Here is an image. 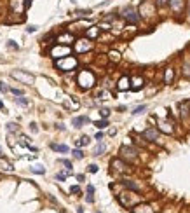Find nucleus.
Returning a JSON list of instances; mask_svg holds the SVG:
<instances>
[{
    "instance_id": "8",
    "label": "nucleus",
    "mask_w": 190,
    "mask_h": 213,
    "mask_svg": "<svg viewBox=\"0 0 190 213\" xmlns=\"http://www.w3.org/2000/svg\"><path fill=\"white\" fill-rule=\"evenodd\" d=\"M9 4H11V11L16 12V14H23L25 9L28 7L26 0H9Z\"/></svg>"
},
{
    "instance_id": "33",
    "label": "nucleus",
    "mask_w": 190,
    "mask_h": 213,
    "mask_svg": "<svg viewBox=\"0 0 190 213\" xmlns=\"http://www.w3.org/2000/svg\"><path fill=\"white\" fill-rule=\"evenodd\" d=\"M7 131H9V133L18 131V124H16V122H9V124H7Z\"/></svg>"
},
{
    "instance_id": "22",
    "label": "nucleus",
    "mask_w": 190,
    "mask_h": 213,
    "mask_svg": "<svg viewBox=\"0 0 190 213\" xmlns=\"http://www.w3.org/2000/svg\"><path fill=\"white\" fill-rule=\"evenodd\" d=\"M108 59H110L112 63H119L120 61V52L119 51H110V52H108Z\"/></svg>"
},
{
    "instance_id": "1",
    "label": "nucleus",
    "mask_w": 190,
    "mask_h": 213,
    "mask_svg": "<svg viewBox=\"0 0 190 213\" xmlns=\"http://www.w3.org/2000/svg\"><path fill=\"white\" fill-rule=\"evenodd\" d=\"M77 84L82 87V89H91L92 86L96 84V77L91 70H82L78 72L77 75Z\"/></svg>"
},
{
    "instance_id": "36",
    "label": "nucleus",
    "mask_w": 190,
    "mask_h": 213,
    "mask_svg": "<svg viewBox=\"0 0 190 213\" xmlns=\"http://www.w3.org/2000/svg\"><path fill=\"white\" fill-rule=\"evenodd\" d=\"M99 115H101L103 119H106V117L110 115V110H108V108H101V110H99Z\"/></svg>"
},
{
    "instance_id": "52",
    "label": "nucleus",
    "mask_w": 190,
    "mask_h": 213,
    "mask_svg": "<svg viewBox=\"0 0 190 213\" xmlns=\"http://www.w3.org/2000/svg\"><path fill=\"white\" fill-rule=\"evenodd\" d=\"M188 12H190V5H188Z\"/></svg>"
},
{
    "instance_id": "21",
    "label": "nucleus",
    "mask_w": 190,
    "mask_h": 213,
    "mask_svg": "<svg viewBox=\"0 0 190 213\" xmlns=\"http://www.w3.org/2000/svg\"><path fill=\"white\" fill-rule=\"evenodd\" d=\"M124 185H126L127 189H131V191H134V192H140L141 191V187L138 184H134L133 180H124Z\"/></svg>"
},
{
    "instance_id": "51",
    "label": "nucleus",
    "mask_w": 190,
    "mask_h": 213,
    "mask_svg": "<svg viewBox=\"0 0 190 213\" xmlns=\"http://www.w3.org/2000/svg\"><path fill=\"white\" fill-rule=\"evenodd\" d=\"M0 157H4V152H2V149H0Z\"/></svg>"
},
{
    "instance_id": "12",
    "label": "nucleus",
    "mask_w": 190,
    "mask_h": 213,
    "mask_svg": "<svg viewBox=\"0 0 190 213\" xmlns=\"http://www.w3.org/2000/svg\"><path fill=\"white\" fill-rule=\"evenodd\" d=\"M143 138L148 142H157L159 140V128H148L143 131Z\"/></svg>"
},
{
    "instance_id": "24",
    "label": "nucleus",
    "mask_w": 190,
    "mask_h": 213,
    "mask_svg": "<svg viewBox=\"0 0 190 213\" xmlns=\"http://www.w3.org/2000/svg\"><path fill=\"white\" fill-rule=\"evenodd\" d=\"M91 9H77L75 11V14L78 16V18H87V16H91Z\"/></svg>"
},
{
    "instance_id": "26",
    "label": "nucleus",
    "mask_w": 190,
    "mask_h": 213,
    "mask_svg": "<svg viewBox=\"0 0 190 213\" xmlns=\"http://www.w3.org/2000/svg\"><path fill=\"white\" fill-rule=\"evenodd\" d=\"M14 103H18V105H21V106H28L30 105V101L25 96H18V98H14Z\"/></svg>"
},
{
    "instance_id": "25",
    "label": "nucleus",
    "mask_w": 190,
    "mask_h": 213,
    "mask_svg": "<svg viewBox=\"0 0 190 213\" xmlns=\"http://www.w3.org/2000/svg\"><path fill=\"white\" fill-rule=\"evenodd\" d=\"M183 75L190 79V59H185V63H183Z\"/></svg>"
},
{
    "instance_id": "11",
    "label": "nucleus",
    "mask_w": 190,
    "mask_h": 213,
    "mask_svg": "<svg viewBox=\"0 0 190 213\" xmlns=\"http://www.w3.org/2000/svg\"><path fill=\"white\" fill-rule=\"evenodd\" d=\"M112 168L117 173H126V171H129V166H127V163H124V159H112Z\"/></svg>"
},
{
    "instance_id": "45",
    "label": "nucleus",
    "mask_w": 190,
    "mask_h": 213,
    "mask_svg": "<svg viewBox=\"0 0 190 213\" xmlns=\"http://www.w3.org/2000/svg\"><path fill=\"white\" fill-rule=\"evenodd\" d=\"M94 138H96L98 142H101V140H103V133H101V131H98V133H96V136H94Z\"/></svg>"
},
{
    "instance_id": "48",
    "label": "nucleus",
    "mask_w": 190,
    "mask_h": 213,
    "mask_svg": "<svg viewBox=\"0 0 190 213\" xmlns=\"http://www.w3.org/2000/svg\"><path fill=\"white\" fill-rule=\"evenodd\" d=\"M87 192H94V187L92 185H87Z\"/></svg>"
},
{
    "instance_id": "29",
    "label": "nucleus",
    "mask_w": 190,
    "mask_h": 213,
    "mask_svg": "<svg viewBox=\"0 0 190 213\" xmlns=\"http://www.w3.org/2000/svg\"><path fill=\"white\" fill-rule=\"evenodd\" d=\"M30 170L33 171L35 175H44V173H45V168H44V166H33V168H30Z\"/></svg>"
},
{
    "instance_id": "31",
    "label": "nucleus",
    "mask_w": 190,
    "mask_h": 213,
    "mask_svg": "<svg viewBox=\"0 0 190 213\" xmlns=\"http://www.w3.org/2000/svg\"><path fill=\"white\" fill-rule=\"evenodd\" d=\"M94 126H96L98 129H105L106 126H108V121H106V119H103V121H98V122H94Z\"/></svg>"
},
{
    "instance_id": "27",
    "label": "nucleus",
    "mask_w": 190,
    "mask_h": 213,
    "mask_svg": "<svg viewBox=\"0 0 190 213\" xmlns=\"http://www.w3.org/2000/svg\"><path fill=\"white\" fill-rule=\"evenodd\" d=\"M105 150H106V145H105V143H98V145H96V149H94V156H101Z\"/></svg>"
},
{
    "instance_id": "15",
    "label": "nucleus",
    "mask_w": 190,
    "mask_h": 213,
    "mask_svg": "<svg viewBox=\"0 0 190 213\" xmlns=\"http://www.w3.org/2000/svg\"><path fill=\"white\" fill-rule=\"evenodd\" d=\"M56 42L58 44H65V46H70L72 42H75V39L72 33H63V35H58L56 37Z\"/></svg>"
},
{
    "instance_id": "41",
    "label": "nucleus",
    "mask_w": 190,
    "mask_h": 213,
    "mask_svg": "<svg viewBox=\"0 0 190 213\" xmlns=\"http://www.w3.org/2000/svg\"><path fill=\"white\" fill-rule=\"evenodd\" d=\"M11 93H12L14 96H21V94H23L21 89H16V87H12V89H11Z\"/></svg>"
},
{
    "instance_id": "40",
    "label": "nucleus",
    "mask_w": 190,
    "mask_h": 213,
    "mask_svg": "<svg viewBox=\"0 0 190 213\" xmlns=\"http://www.w3.org/2000/svg\"><path fill=\"white\" fill-rule=\"evenodd\" d=\"M70 192L72 194H80V187H78V185H73V187L70 189Z\"/></svg>"
},
{
    "instance_id": "3",
    "label": "nucleus",
    "mask_w": 190,
    "mask_h": 213,
    "mask_svg": "<svg viewBox=\"0 0 190 213\" xmlns=\"http://www.w3.org/2000/svg\"><path fill=\"white\" fill-rule=\"evenodd\" d=\"M72 54V47L70 46H65V44H58L51 49V56L54 59H61V58H66Z\"/></svg>"
},
{
    "instance_id": "44",
    "label": "nucleus",
    "mask_w": 190,
    "mask_h": 213,
    "mask_svg": "<svg viewBox=\"0 0 190 213\" xmlns=\"http://www.w3.org/2000/svg\"><path fill=\"white\" fill-rule=\"evenodd\" d=\"M33 32H37V26H33V25L26 28V33H33Z\"/></svg>"
},
{
    "instance_id": "2",
    "label": "nucleus",
    "mask_w": 190,
    "mask_h": 213,
    "mask_svg": "<svg viewBox=\"0 0 190 213\" xmlns=\"http://www.w3.org/2000/svg\"><path fill=\"white\" fill-rule=\"evenodd\" d=\"M77 65H78L77 58H73V56H66V58H61V59H56V68L61 72L75 70Z\"/></svg>"
},
{
    "instance_id": "20",
    "label": "nucleus",
    "mask_w": 190,
    "mask_h": 213,
    "mask_svg": "<svg viewBox=\"0 0 190 213\" xmlns=\"http://www.w3.org/2000/svg\"><path fill=\"white\" fill-rule=\"evenodd\" d=\"M99 26H91V28L87 30V32H85V37H87V39H96V37L99 35Z\"/></svg>"
},
{
    "instance_id": "7",
    "label": "nucleus",
    "mask_w": 190,
    "mask_h": 213,
    "mask_svg": "<svg viewBox=\"0 0 190 213\" xmlns=\"http://www.w3.org/2000/svg\"><path fill=\"white\" fill-rule=\"evenodd\" d=\"M92 49V42L91 39H78V40H75V52H78V54H82V52H87V51Z\"/></svg>"
},
{
    "instance_id": "18",
    "label": "nucleus",
    "mask_w": 190,
    "mask_h": 213,
    "mask_svg": "<svg viewBox=\"0 0 190 213\" xmlns=\"http://www.w3.org/2000/svg\"><path fill=\"white\" fill-rule=\"evenodd\" d=\"M89 122V117H85V115H80V117H73L72 119V124L75 126V128H82L84 124Z\"/></svg>"
},
{
    "instance_id": "34",
    "label": "nucleus",
    "mask_w": 190,
    "mask_h": 213,
    "mask_svg": "<svg viewBox=\"0 0 190 213\" xmlns=\"http://www.w3.org/2000/svg\"><path fill=\"white\" fill-rule=\"evenodd\" d=\"M98 98L108 100V98H110V93H108V91H99V93H98Z\"/></svg>"
},
{
    "instance_id": "49",
    "label": "nucleus",
    "mask_w": 190,
    "mask_h": 213,
    "mask_svg": "<svg viewBox=\"0 0 190 213\" xmlns=\"http://www.w3.org/2000/svg\"><path fill=\"white\" fill-rule=\"evenodd\" d=\"M0 108H2L4 112H5V106H4V103H2V101H0Z\"/></svg>"
},
{
    "instance_id": "9",
    "label": "nucleus",
    "mask_w": 190,
    "mask_h": 213,
    "mask_svg": "<svg viewBox=\"0 0 190 213\" xmlns=\"http://www.w3.org/2000/svg\"><path fill=\"white\" fill-rule=\"evenodd\" d=\"M157 126H159V131L166 133V135H173V131H175V124H173L171 121L159 119V121H157Z\"/></svg>"
},
{
    "instance_id": "50",
    "label": "nucleus",
    "mask_w": 190,
    "mask_h": 213,
    "mask_svg": "<svg viewBox=\"0 0 190 213\" xmlns=\"http://www.w3.org/2000/svg\"><path fill=\"white\" fill-rule=\"evenodd\" d=\"M77 213H84V210L82 208H77Z\"/></svg>"
},
{
    "instance_id": "37",
    "label": "nucleus",
    "mask_w": 190,
    "mask_h": 213,
    "mask_svg": "<svg viewBox=\"0 0 190 213\" xmlns=\"http://www.w3.org/2000/svg\"><path fill=\"white\" fill-rule=\"evenodd\" d=\"M0 91H2V93H7V91H11V89H9V86L5 84V82H0Z\"/></svg>"
},
{
    "instance_id": "30",
    "label": "nucleus",
    "mask_w": 190,
    "mask_h": 213,
    "mask_svg": "<svg viewBox=\"0 0 190 213\" xmlns=\"http://www.w3.org/2000/svg\"><path fill=\"white\" fill-rule=\"evenodd\" d=\"M145 110H147V105H140V106H136V108L133 110V115H140V114H143Z\"/></svg>"
},
{
    "instance_id": "42",
    "label": "nucleus",
    "mask_w": 190,
    "mask_h": 213,
    "mask_svg": "<svg viewBox=\"0 0 190 213\" xmlns=\"http://www.w3.org/2000/svg\"><path fill=\"white\" fill-rule=\"evenodd\" d=\"M89 171H91V173H96V171H98V166H96V164H89Z\"/></svg>"
},
{
    "instance_id": "53",
    "label": "nucleus",
    "mask_w": 190,
    "mask_h": 213,
    "mask_svg": "<svg viewBox=\"0 0 190 213\" xmlns=\"http://www.w3.org/2000/svg\"><path fill=\"white\" fill-rule=\"evenodd\" d=\"M98 213H99V211H98Z\"/></svg>"
},
{
    "instance_id": "38",
    "label": "nucleus",
    "mask_w": 190,
    "mask_h": 213,
    "mask_svg": "<svg viewBox=\"0 0 190 213\" xmlns=\"http://www.w3.org/2000/svg\"><path fill=\"white\" fill-rule=\"evenodd\" d=\"M166 4H169V0H155V5H157V7H162V5H166Z\"/></svg>"
},
{
    "instance_id": "47",
    "label": "nucleus",
    "mask_w": 190,
    "mask_h": 213,
    "mask_svg": "<svg viewBox=\"0 0 190 213\" xmlns=\"http://www.w3.org/2000/svg\"><path fill=\"white\" fill-rule=\"evenodd\" d=\"M115 133H117V129H115V128H112V129H110V131H108V135H110V136H113V135H115Z\"/></svg>"
},
{
    "instance_id": "32",
    "label": "nucleus",
    "mask_w": 190,
    "mask_h": 213,
    "mask_svg": "<svg viewBox=\"0 0 190 213\" xmlns=\"http://www.w3.org/2000/svg\"><path fill=\"white\" fill-rule=\"evenodd\" d=\"M72 154H73V157H75V159H82V157H84V152H82L80 149H75Z\"/></svg>"
},
{
    "instance_id": "28",
    "label": "nucleus",
    "mask_w": 190,
    "mask_h": 213,
    "mask_svg": "<svg viewBox=\"0 0 190 213\" xmlns=\"http://www.w3.org/2000/svg\"><path fill=\"white\" fill-rule=\"evenodd\" d=\"M75 145H77V147H85V145H89V136H82V138H78Z\"/></svg>"
},
{
    "instance_id": "14",
    "label": "nucleus",
    "mask_w": 190,
    "mask_h": 213,
    "mask_svg": "<svg viewBox=\"0 0 190 213\" xmlns=\"http://www.w3.org/2000/svg\"><path fill=\"white\" fill-rule=\"evenodd\" d=\"M169 7H171V11L173 12H182L183 7H185V0H169Z\"/></svg>"
},
{
    "instance_id": "35",
    "label": "nucleus",
    "mask_w": 190,
    "mask_h": 213,
    "mask_svg": "<svg viewBox=\"0 0 190 213\" xmlns=\"http://www.w3.org/2000/svg\"><path fill=\"white\" fill-rule=\"evenodd\" d=\"M59 163L63 164V166H66V170H68V171L72 170V163L68 161V159H59Z\"/></svg>"
},
{
    "instance_id": "19",
    "label": "nucleus",
    "mask_w": 190,
    "mask_h": 213,
    "mask_svg": "<svg viewBox=\"0 0 190 213\" xmlns=\"http://www.w3.org/2000/svg\"><path fill=\"white\" fill-rule=\"evenodd\" d=\"M133 213H155L150 205H138L133 208Z\"/></svg>"
},
{
    "instance_id": "46",
    "label": "nucleus",
    "mask_w": 190,
    "mask_h": 213,
    "mask_svg": "<svg viewBox=\"0 0 190 213\" xmlns=\"http://www.w3.org/2000/svg\"><path fill=\"white\" fill-rule=\"evenodd\" d=\"M30 126H32V131H33V133H37V131H38V128H37V124H35V122H32Z\"/></svg>"
},
{
    "instance_id": "39",
    "label": "nucleus",
    "mask_w": 190,
    "mask_h": 213,
    "mask_svg": "<svg viewBox=\"0 0 190 213\" xmlns=\"http://www.w3.org/2000/svg\"><path fill=\"white\" fill-rule=\"evenodd\" d=\"M7 46H9V49H18V47H19V46H18V44L14 42V40H9Z\"/></svg>"
},
{
    "instance_id": "4",
    "label": "nucleus",
    "mask_w": 190,
    "mask_h": 213,
    "mask_svg": "<svg viewBox=\"0 0 190 213\" xmlns=\"http://www.w3.org/2000/svg\"><path fill=\"white\" fill-rule=\"evenodd\" d=\"M11 77L16 79L18 82H21V84H25V86H32V84H33V75L28 73V72H25V70L11 72Z\"/></svg>"
},
{
    "instance_id": "17",
    "label": "nucleus",
    "mask_w": 190,
    "mask_h": 213,
    "mask_svg": "<svg viewBox=\"0 0 190 213\" xmlns=\"http://www.w3.org/2000/svg\"><path fill=\"white\" fill-rule=\"evenodd\" d=\"M173 80H175V70L169 66L164 70V84H173Z\"/></svg>"
},
{
    "instance_id": "5",
    "label": "nucleus",
    "mask_w": 190,
    "mask_h": 213,
    "mask_svg": "<svg viewBox=\"0 0 190 213\" xmlns=\"http://www.w3.org/2000/svg\"><path fill=\"white\" fill-rule=\"evenodd\" d=\"M120 159H124L127 163H134L138 159V150L133 149V147L124 145V147H120Z\"/></svg>"
},
{
    "instance_id": "10",
    "label": "nucleus",
    "mask_w": 190,
    "mask_h": 213,
    "mask_svg": "<svg viewBox=\"0 0 190 213\" xmlns=\"http://www.w3.org/2000/svg\"><path fill=\"white\" fill-rule=\"evenodd\" d=\"M134 194H129V192H122V194H119V203L122 206H126V208H129L131 205H134Z\"/></svg>"
},
{
    "instance_id": "13",
    "label": "nucleus",
    "mask_w": 190,
    "mask_h": 213,
    "mask_svg": "<svg viewBox=\"0 0 190 213\" xmlns=\"http://www.w3.org/2000/svg\"><path fill=\"white\" fill-rule=\"evenodd\" d=\"M117 89L119 91H127V89H131V79L124 75V77L119 79V82H117Z\"/></svg>"
},
{
    "instance_id": "43",
    "label": "nucleus",
    "mask_w": 190,
    "mask_h": 213,
    "mask_svg": "<svg viewBox=\"0 0 190 213\" xmlns=\"http://www.w3.org/2000/svg\"><path fill=\"white\" fill-rule=\"evenodd\" d=\"M56 178H58V180H61V182H63L65 178H66V173H58V175H56Z\"/></svg>"
},
{
    "instance_id": "23",
    "label": "nucleus",
    "mask_w": 190,
    "mask_h": 213,
    "mask_svg": "<svg viewBox=\"0 0 190 213\" xmlns=\"http://www.w3.org/2000/svg\"><path fill=\"white\" fill-rule=\"evenodd\" d=\"M51 149L56 150V152H63V154L68 152V147L66 145H58V143H51Z\"/></svg>"
},
{
    "instance_id": "6",
    "label": "nucleus",
    "mask_w": 190,
    "mask_h": 213,
    "mask_svg": "<svg viewBox=\"0 0 190 213\" xmlns=\"http://www.w3.org/2000/svg\"><path fill=\"white\" fill-rule=\"evenodd\" d=\"M120 16H122L127 23H131V25H136V23L140 21V16H138V12H136L131 5H127V7L122 9V11H120Z\"/></svg>"
},
{
    "instance_id": "16",
    "label": "nucleus",
    "mask_w": 190,
    "mask_h": 213,
    "mask_svg": "<svg viewBox=\"0 0 190 213\" xmlns=\"http://www.w3.org/2000/svg\"><path fill=\"white\" fill-rule=\"evenodd\" d=\"M131 89H133V91H140L141 87H143V84H145V80H143V77H140V75H138V77H133L131 79Z\"/></svg>"
}]
</instances>
